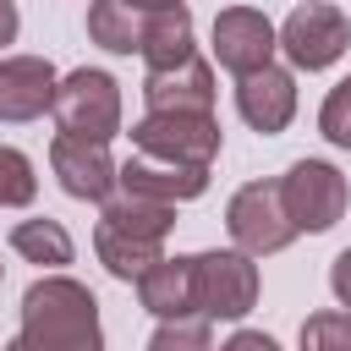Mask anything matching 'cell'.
I'll return each mask as SVG.
<instances>
[{"mask_svg":"<svg viewBox=\"0 0 351 351\" xmlns=\"http://www.w3.org/2000/svg\"><path fill=\"white\" fill-rule=\"evenodd\" d=\"M16 340L27 351H104L93 291L66 280V274L33 280L22 296V335Z\"/></svg>","mask_w":351,"mask_h":351,"instance_id":"cell-1","label":"cell"},{"mask_svg":"<svg viewBox=\"0 0 351 351\" xmlns=\"http://www.w3.org/2000/svg\"><path fill=\"white\" fill-rule=\"evenodd\" d=\"M11 252H22L27 263H44V269H60V263H71V236L60 219H22V225H11Z\"/></svg>","mask_w":351,"mask_h":351,"instance_id":"cell-18","label":"cell"},{"mask_svg":"<svg viewBox=\"0 0 351 351\" xmlns=\"http://www.w3.org/2000/svg\"><path fill=\"white\" fill-rule=\"evenodd\" d=\"M115 186L126 197H148V203H192L203 197L208 186V170H192V165H165V159H148V154H132L126 165H115Z\"/></svg>","mask_w":351,"mask_h":351,"instance_id":"cell-10","label":"cell"},{"mask_svg":"<svg viewBox=\"0 0 351 351\" xmlns=\"http://www.w3.org/2000/svg\"><path fill=\"white\" fill-rule=\"evenodd\" d=\"M5 351H27V346H22V340H11V346H5Z\"/></svg>","mask_w":351,"mask_h":351,"instance_id":"cell-28","label":"cell"},{"mask_svg":"<svg viewBox=\"0 0 351 351\" xmlns=\"http://www.w3.org/2000/svg\"><path fill=\"white\" fill-rule=\"evenodd\" d=\"M219 351H280V346H274L269 335H258V329H236V335H230Z\"/></svg>","mask_w":351,"mask_h":351,"instance_id":"cell-25","label":"cell"},{"mask_svg":"<svg viewBox=\"0 0 351 351\" xmlns=\"http://www.w3.org/2000/svg\"><path fill=\"white\" fill-rule=\"evenodd\" d=\"M148 351H214V340H208V324H197V318H165L154 329Z\"/></svg>","mask_w":351,"mask_h":351,"instance_id":"cell-22","label":"cell"},{"mask_svg":"<svg viewBox=\"0 0 351 351\" xmlns=\"http://www.w3.org/2000/svg\"><path fill=\"white\" fill-rule=\"evenodd\" d=\"M192 302L203 318H247L258 302V263L247 252H197Z\"/></svg>","mask_w":351,"mask_h":351,"instance_id":"cell-5","label":"cell"},{"mask_svg":"<svg viewBox=\"0 0 351 351\" xmlns=\"http://www.w3.org/2000/svg\"><path fill=\"white\" fill-rule=\"evenodd\" d=\"M274 49H280V38H274V22H269L263 11H252V5H225V11L214 16V60H219L225 71L252 77V71L274 66Z\"/></svg>","mask_w":351,"mask_h":351,"instance_id":"cell-8","label":"cell"},{"mask_svg":"<svg viewBox=\"0 0 351 351\" xmlns=\"http://www.w3.org/2000/svg\"><path fill=\"white\" fill-rule=\"evenodd\" d=\"M329 291H335V302H340V307H351V247L329 263Z\"/></svg>","mask_w":351,"mask_h":351,"instance_id":"cell-24","label":"cell"},{"mask_svg":"<svg viewBox=\"0 0 351 351\" xmlns=\"http://www.w3.org/2000/svg\"><path fill=\"white\" fill-rule=\"evenodd\" d=\"M16 27H22V16H16V5L11 0H0V49L16 38Z\"/></svg>","mask_w":351,"mask_h":351,"instance_id":"cell-26","label":"cell"},{"mask_svg":"<svg viewBox=\"0 0 351 351\" xmlns=\"http://www.w3.org/2000/svg\"><path fill=\"white\" fill-rule=\"evenodd\" d=\"M49 170L60 176V186L82 203H104L115 192V159L110 143H88V137H55L49 143Z\"/></svg>","mask_w":351,"mask_h":351,"instance_id":"cell-9","label":"cell"},{"mask_svg":"<svg viewBox=\"0 0 351 351\" xmlns=\"http://www.w3.org/2000/svg\"><path fill=\"white\" fill-rule=\"evenodd\" d=\"M38 197V176H33V159L11 143H0V208H27Z\"/></svg>","mask_w":351,"mask_h":351,"instance_id":"cell-20","label":"cell"},{"mask_svg":"<svg viewBox=\"0 0 351 351\" xmlns=\"http://www.w3.org/2000/svg\"><path fill=\"white\" fill-rule=\"evenodd\" d=\"M225 230H230L236 252H247V258H269V252L291 247V236H296L274 181H247L225 208Z\"/></svg>","mask_w":351,"mask_h":351,"instance_id":"cell-7","label":"cell"},{"mask_svg":"<svg viewBox=\"0 0 351 351\" xmlns=\"http://www.w3.org/2000/svg\"><path fill=\"white\" fill-rule=\"evenodd\" d=\"M104 230H121V236H143V241H165V230L176 225V208L170 203H148V197H104V214H99Z\"/></svg>","mask_w":351,"mask_h":351,"instance_id":"cell-16","label":"cell"},{"mask_svg":"<svg viewBox=\"0 0 351 351\" xmlns=\"http://www.w3.org/2000/svg\"><path fill=\"white\" fill-rule=\"evenodd\" d=\"M274 186H280V203H285L291 230H307V236L340 225V214H346V203H351L346 176H340L335 165H324V159H296Z\"/></svg>","mask_w":351,"mask_h":351,"instance_id":"cell-4","label":"cell"},{"mask_svg":"<svg viewBox=\"0 0 351 351\" xmlns=\"http://www.w3.org/2000/svg\"><path fill=\"white\" fill-rule=\"evenodd\" d=\"M143 99L148 115H170V110H214V71L208 60H181L170 71H148L143 77Z\"/></svg>","mask_w":351,"mask_h":351,"instance_id":"cell-13","label":"cell"},{"mask_svg":"<svg viewBox=\"0 0 351 351\" xmlns=\"http://www.w3.org/2000/svg\"><path fill=\"white\" fill-rule=\"evenodd\" d=\"M274 38H280V49L291 55V66L324 71V66H335V60L351 49V22H346L340 5L307 0V5H296V11L285 16V27H280Z\"/></svg>","mask_w":351,"mask_h":351,"instance_id":"cell-6","label":"cell"},{"mask_svg":"<svg viewBox=\"0 0 351 351\" xmlns=\"http://www.w3.org/2000/svg\"><path fill=\"white\" fill-rule=\"evenodd\" d=\"M55 66L44 55H0V121H33L55 104Z\"/></svg>","mask_w":351,"mask_h":351,"instance_id":"cell-12","label":"cell"},{"mask_svg":"<svg viewBox=\"0 0 351 351\" xmlns=\"http://www.w3.org/2000/svg\"><path fill=\"white\" fill-rule=\"evenodd\" d=\"M132 143H137V154H148V159L208 170V165H214V154H219V121H214V110L143 115V121L132 126Z\"/></svg>","mask_w":351,"mask_h":351,"instance_id":"cell-3","label":"cell"},{"mask_svg":"<svg viewBox=\"0 0 351 351\" xmlns=\"http://www.w3.org/2000/svg\"><path fill=\"white\" fill-rule=\"evenodd\" d=\"M318 132L335 143V148H351V77H340L318 110Z\"/></svg>","mask_w":351,"mask_h":351,"instance_id":"cell-23","label":"cell"},{"mask_svg":"<svg viewBox=\"0 0 351 351\" xmlns=\"http://www.w3.org/2000/svg\"><path fill=\"white\" fill-rule=\"evenodd\" d=\"M126 11H137V16H154V11H170V5H186V0H121Z\"/></svg>","mask_w":351,"mask_h":351,"instance_id":"cell-27","label":"cell"},{"mask_svg":"<svg viewBox=\"0 0 351 351\" xmlns=\"http://www.w3.org/2000/svg\"><path fill=\"white\" fill-rule=\"evenodd\" d=\"M236 110H241V121H247L252 132H263V137L285 132L291 115H296V77H291L285 66H263V71H252V77H236Z\"/></svg>","mask_w":351,"mask_h":351,"instance_id":"cell-11","label":"cell"},{"mask_svg":"<svg viewBox=\"0 0 351 351\" xmlns=\"http://www.w3.org/2000/svg\"><path fill=\"white\" fill-rule=\"evenodd\" d=\"M302 351H351V313H313L302 324Z\"/></svg>","mask_w":351,"mask_h":351,"instance_id":"cell-21","label":"cell"},{"mask_svg":"<svg viewBox=\"0 0 351 351\" xmlns=\"http://www.w3.org/2000/svg\"><path fill=\"white\" fill-rule=\"evenodd\" d=\"M88 33H93V44H104V49H115V55H137L143 16L126 11L121 0H93V5H88Z\"/></svg>","mask_w":351,"mask_h":351,"instance_id":"cell-19","label":"cell"},{"mask_svg":"<svg viewBox=\"0 0 351 351\" xmlns=\"http://www.w3.org/2000/svg\"><path fill=\"white\" fill-rule=\"evenodd\" d=\"M137 55L148 60V71H170L181 60H192V11L186 5H170V11H154L143 16V38H137Z\"/></svg>","mask_w":351,"mask_h":351,"instance_id":"cell-14","label":"cell"},{"mask_svg":"<svg viewBox=\"0 0 351 351\" xmlns=\"http://www.w3.org/2000/svg\"><path fill=\"white\" fill-rule=\"evenodd\" d=\"M137 296L154 318H192L197 302H192V258H159L143 280H137Z\"/></svg>","mask_w":351,"mask_h":351,"instance_id":"cell-15","label":"cell"},{"mask_svg":"<svg viewBox=\"0 0 351 351\" xmlns=\"http://www.w3.org/2000/svg\"><path fill=\"white\" fill-rule=\"evenodd\" d=\"M93 247H99V263L115 274V280H143L165 252H159V241H143V236H121V230H93Z\"/></svg>","mask_w":351,"mask_h":351,"instance_id":"cell-17","label":"cell"},{"mask_svg":"<svg viewBox=\"0 0 351 351\" xmlns=\"http://www.w3.org/2000/svg\"><path fill=\"white\" fill-rule=\"evenodd\" d=\"M60 137H88V143H110L121 132V88L110 71L77 66L71 77L55 82V104H49Z\"/></svg>","mask_w":351,"mask_h":351,"instance_id":"cell-2","label":"cell"}]
</instances>
